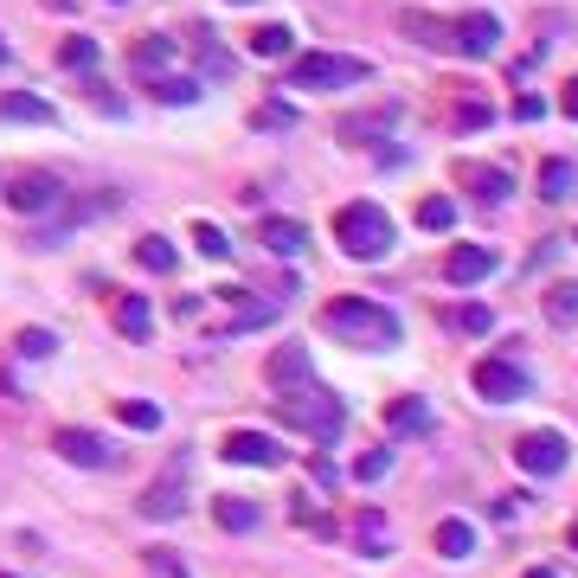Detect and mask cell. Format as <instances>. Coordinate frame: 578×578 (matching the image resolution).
<instances>
[{"mask_svg":"<svg viewBox=\"0 0 578 578\" xmlns=\"http://www.w3.org/2000/svg\"><path fill=\"white\" fill-rule=\"evenodd\" d=\"M277 418H284L289 431L315 437V443H335V437L348 431V405L335 392H322V386H302V392L277 399Z\"/></svg>","mask_w":578,"mask_h":578,"instance_id":"cell-3","label":"cell"},{"mask_svg":"<svg viewBox=\"0 0 578 578\" xmlns=\"http://www.w3.org/2000/svg\"><path fill=\"white\" fill-rule=\"evenodd\" d=\"M527 578H560L553 566H527Z\"/></svg>","mask_w":578,"mask_h":578,"instance_id":"cell-43","label":"cell"},{"mask_svg":"<svg viewBox=\"0 0 578 578\" xmlns=\"http://www.w3.org/2000/svg\"><path fill=\"white\" fill-rule=\"evenodd\" d=\"M456 187H463V193H476L482 206H502L507 193H514L507 167H489V161H456Z\"/></svg>","mask_w":578,"mask_h":578,"instance_id":"cell-9","label":"cell"},{"mask_svg":"<svg viewBox=\"0 0 578 578\" xmlns=\"http://www.w3.org/2000/svg\"><path fill=\"white\" fill-rule=\"evenodd\" d=\"M489 271H495V251H489V244H456V251H450V264H443V277H450V284H482Z\"/></svg>","mask_w":578,"mask_h":578,"instance_id":"cell-14","label":"cell"},{"mask_svg":"<svg viewBox=\"0 0 578 578\" xmlns=\"http://www.w3.org/2000/svg\"><path fill=\"white\" fill-rule=\"evenodd\" d=\"M495 46H502V20L495 13H463L456 20V52L463 59H495Z\"/></svg>","mask_w":578,"mask_h":578,"instance_id":"cell-11","label":"cell"},{"mask_svg":"<svg viewBox=\"0 0 578 578\" xmlns=\"http://www.w3.org/2000/svg\"><path fill=\"white\" fill-rule=\"evenodd\" d=\"M213 520L225 527V533H251V527H257V502H244V495H218Z\"/></svg>","mask_w":578,"mask_h":578,"instance_id":"cell-21","label":"cell"},{"mask_svg":"<svg viewBox=\"0 0 578 578\" xmlns=\"http://www.w3.org/2000/svg\"><path fill=\"white\" fill-rule=\"evenodd\" d=\"M13 348H20V361H52V354H59V335H52V328H26Z\"/></svg>","mask_w":578,"mask_h":578,"instance_id":"cell-32","label":"cell"},{"mask_svg":"<svg viewBox=\"0 0 578 578\" xmlns=\"http://www.w3.org/2000/svg\"><path fill=\"white\" fill-rule=\"evenodd\" d=\"M52 450L65 456V463H77V469H110L116 463V450L103 443L97 431H84V425H65V431H52Z\"/></svg>","mask_w":578,"mask_h":578,"instance_id":"cell-8","label":"cell"},{"mask_svg":"<svg viewBox=\"0 0 578 578\" xmlns=\"http://www.w3.org/2000/svg\"><path fill=\"white\" fill-rule=\"evenodd\" d=\"M193 244H200V257H213V264H225V257H231V238L218 231L213 218H200V225H193Z\"/></svg>","mask_w":578,"mask_h":578,"instance_id":"cell-33","label":"cell"},{"mask_svg":"<svg viewBox=\"0 0 578 578\" xmlns=\"http://www.w3.org/2000/svg\"><path fill=\"white\" fill-rule=\"evenodd\" d=\"M507 456H514L520 476H560V469L573 463V443H566L560 431H527V437H514Z\"/></svg>","mask_w":578,"mask_h":578,"instance_id":"cell-6","label":"cell"},{"mask_svg":"<svg viewBox=\"0 0 578 578\" xmlns=\"http://www.w3.org/2000/svg\"><path fill=\"white\" fill-rule=\"evenodd\" d=\"M7 200H13V213H59L65 187H59L52 174H20V180L7 187Z\"/></svg>","mask_w":578,"mask_h":578,"instance_id":"cell-12","label":"cell"},{"mask_svg":"<svg viewBox=\"0 0 578 578\" xmlns=\"http://www.w3.org/2000/svg\"><path fill=\"white\" fill-rule=\"evenodd\" d=\"M0 116L7 123H52V103L46 97H26V90H7L0 97Z\"/></svg>","mask_w":578,"mask_h":578,"instance_id":"cell-23","label":"cell"},{"mask_svg":"<svg viewBox=\"0 0 578 578\" xmlns=\"http://www.w3.org/2000/svg\"><path fill=\"white\" fill-rule=\"evenodd\" d=\"M289 123H296L289 103H264V110H257V129H289Z\"/></svg>","mask_w":578,"mask_h":578,"instance_id":"cell-39","label":"cell"},{"mask_svg":"<svg viewBox=\"0 0 578 578\" xmlns=\"http://www.w3.org/2000/svg\"><path fill=\"white\" fill-rule=\"evenodd\" d=\"M437 553H443V560H469V553H476V527L456 520V514L437 520Z\"/></svg>","mask_w":578,"mask_h":578,"instance_id":"cell-19","label":"cell"},{"mask_svg":"<svg viewBox=\"0 0 578 578\" xmlns=\"http://www.w3.org/2000/svg\"><path fill=\"white\" fill-rule=\"evenodd\" d=\"M386 431L425 437V431H431V405H425V399H412V392H405V399H392V405H386Z\"/></svg>","mask_w":578,"mask_h":578,"instance_id":"cell-15","label":"cell"},{"mask_svg":"<svg viewBox=\"0 0 578 578\" xmlns=\"http://www.w3.org/2000/svg\"><path fill=\"white\" fill-rule=\"evenodd\" d=\"M264 373H271V386H296V392H302V386H309V354H302V348H277Z\"/></svg>","mask_w":578,"mask_h":578,"instance_id":"cell-18","label":"cell"},{"mask_svg":"<svg viewBox=\"0 0 578 578\" xmlns=\"http://www.w3.org/2000/svg\"><path fill=\"white\" fill-rule=\"evenodd\" d=\"M354 527H361V546L379 560V553H386V514H379V507H361V520H354Z\"/></svg>","mask_w":578,"mask_h":578,"instance_id":"cell-35","label":"cell"},{"mask_svg":"<svg viewBox=\"0 0 578 578\" xmlns=\"http://www.w3.org/2000/svg\"><path fill=\"white\" fill-rule=\"evenodd\" d=\"M399 123V103H386V110H373V116H348L341 123V142H366V136H386Z\"/></svg>","mask_w":578,"mask_h":578,"instance_id":"cell-24","label":"cell"},{"mask_svg":"<svg viewBox=\"0 0 578 578\" xmlns=\"http://www.w3.org/2000/svg\"><path fill=\"white\" fill-rule=\"evenodd\" d=\"M0 65H7V46H0Z\"/></svg>","mask_w":578,"mask_h":578,"instance_id":"cell-45","label":"cell"},{"mask_svg":"<svg viewBox=\"0 0 578 578\" xmlns=\"http://www.w3.org/2000/svg\"><path fill=\"white\" fill-rule=\"evenodd\" d=\"M443 322H450L456 335H489V328H495V309H489V302H463V309H450Z\"/></svg>","mask_w":578,"mask_h":578,"instance_id":"cell-25","label":"cell"},{"mask_svg":"<svg viewBox=\"0 0 578 578\" xmlns=\"http://www.w3.org/2000/svg\"><path fill=\"white\" fill-rule=\"evenodd\" d=\"M84 97H97V110H103V116H123V97H110V84H97V77H90V84H84Z\"/></svg>","mask_w":578,"mask_h":578,"instance_id":"cell-40","label":"cell"},{"mask_svg":"<svg viewBox=\"0 0 578 578\" xmlns=\"http://www.w3.org/2000/svg\"><path fill=\"white\" fill-rule=\"evenodd\" d=\"M566 540H573V553H578V527H573V533H566Z\"/></svg>","mask_w":578,"mask_h":578,"instance_id":"cell-44","label":"cell"},{"mask_svg":"<svg viewBox=\"0 0 578 578\" xmlns=\"http://www.w3.org/2000/svg\"><path fill=\"white\" fill-rule=\"evenodd\" d=\"M573 187H578V167H573V161H560V154H553V161H540V200H546V206L573 200Z\"/></svg>","mask_w":578,"mask_h":578,"instance_id":"cell-16","label":"cell"},{"mask_svg":"<svg viewBox=\"0 0 578 578\" xmlns=\"http://www.w3.org/2000/svg\"><path fill=\"white\" fill-rule=\"evenodd\" d=\"M546 322H553V328H578V284L546 289Z\"/></svg>","mask_w":578,"mask_h":578,"instance_id":"cell-26","label":"cell"},{"mask_svg":"<svg viewBox=\"0 0 578 578\" xmlns=\"http://www.w3.org/2000/svg\"><path fill=\"white\" fill-rule=\"evenodd\" d=\"M373 65L366 59H348V52H302L289 65V90H348V84H366Z\"/></svg>","mask_w":578,"mask_h":578,"instance_id":"cell-4","label":"cell"},{"mask_svg":"<svg viewBox=\"0 0 578 578\" xmlns=\"http://www.w3.org/2000/svg\"><path fill=\"white\" fill-rule=\"evenodd\" d=\"M116 418H123L129 431H154V425H161V405H148V399H123V405H116Z\"/></svg>","mask_w":578,"mask_h":578,"instance_id":"cell-34","label":"cell"},{"mask_svg":"<svg viewBox=\"0 0 578 578\" xmlns=\"http://www.w3.org/2000/svg\"><path fill=\"white\" fill-rule=\"evenodd\" d=\"M489 116H495V103H489V97H476V90L463 84V103H456V129H482Z\"/></svg>","mask_w":578,"mask_h":578,"instance_id":"cell-31","label":"cell"},{"mask_svg":"<svg viewBox=\"0 0 578 578\" xmlns=\"http://www.w3.org/2000/svg\"><path fill=\"white\" fill-rule=\"evenodd\" d=\"M257 244L271 251V257H296L302 244H309V231H302V218H284V213H271L264 225H257Z\"/></svg>","mask_w":578,"mask_h":578,"instance_id":"cell-13","label":"cell"},{"mask_svg":"<svg viewBox=\"0 0 578 578\" xmlns=\"http://www.w3.org/2000/svg\"><path fill=\"white\" fill-rule=\"evenodd\" d=\"M154 97H161V103H193V97H200V77H161Z\"/></svg>","mask_w":578,"mask_h":578,"instance_id":"cell-36","label":"cell"},{"mask_svg":"<svg viewBox=\"0 0 578 578\" xmlns=\"http://www.w3.org/2000/svg\"><path fill=\"white\" fill-rule=\"evenodd\" d=\"M231 7H251V0H231Z\"/></svg>","mask_w":578,"mask_h":578,"instance_id":"cell-46","label":"cell"},{"mask_svg":"<svg viewBox=\"0 0 578 578\" xmlns=\"http://www.w3.org/2000/svg\"><path fill=\"white\" fill-rule=\"evenodd\" d=\"M386 469H392V450H366L361 463H354V476H361V482H379Z\"/></svg>","mask_w":578,"mask_h":578,"instance_id":"cell-38","label":"cell"},{"mask_svg":"<svg viewBox=\"0 0 578 578\" xmlns=\"http://www.w3.org/2000/svg\"><path fill=\"white\" fill-rule=\"evenodd\" d=\"M0 578H13V573H0Z\"/></svg>","mask_w":578,"mask_h":578,"instance_id":"cell-47","label":"cell"},{"mask_svg":"<svg viewBox=\"0 0 578 578\" xmlns=\"http://www.w3.org/2000/svg\"><path fill=\"white\" fill-rule=\"evenodd\" d=\"M251 52H257V59H289V52H296V33H289V26H257V33H251Z\"/></svg>","mask_w":578,"mask_h":578,"instance_id":"cell-27","label":"cell"},{"mask_svg":"<svg viewBox=\"0 0 578 578\" xmlns=\"http://www.w3.org/2000/svg\"><path fill=\"white\" fill-rule=\"evenodd\" d=\"M116 328H123L129 341H148V328H154V309H148V296H116Z\"/></svg>","mask_w":578,"mask_h":578,"instance_id":"cell-20","label":"cell"},{"mask_svg":"<svg viewBox=\"0 0 578 578\" xmlns=\"http://www.w3.org/2000/svg\"><path fill=\"white\" fill-rule=\"evenodd\" d=\"M418 225H425V231H450V225H456V200H443V193L418 200Z\"/></svg>","mask_w":578,"mask_h":578,"instance_id":"cell-30","label":"cell"},{"mask_svg":"<svg viewBox=\"0 0 578 578\" xmlns=\"http://www.w3.org/2000/svg\"><path fill=\"white\" fill-rule=\"evenodd\" d=\"M560 110H566V116H573V123H578V77H573V84H566V90H560Z\"/></svg>","mask_w":578,"mask_h":578,"instance_id":"cell-42","label":"cell"},{"mask_svg":"<svg viewBox=\"0 0 578 578\" xmlns=\"http://www.w3.org/2000/svg\"><path fill=\"white\" fill-rule=\"evenodd\" d=\"M335 238H341V251L354 264H379L392 251V218H386V206H373V200H348L335 213Z\"/></svg>","mask_w":578,"mask_h":578,"instance_id":"cell-2","label":"cell"},{"mask_svg":"<svg viewBox=\"0 0 578 578\" xmlns=\"http://www.w3.org/2000/svg\"><path fill=\"white\" fill-rule=\"evenodd\" d=\"M187 463H193V456L180 450V456H174V463L142 489V514L148 520H180V514H187V502H193V495H187Z\"/></svg>","mask_w":578,"mask_h":578,"instance_id":"cell-5","label":"cell"},{"mask_svg":"<svg viewBox=\"0 0 578 578\" xmlns=\"http://www.w3.org/2000/svg\"><path fill=\"white\" fill-rule=\"evenodd\" d=\"M514 116H520V123H540V116H546V103H540V97H520V103H514Z\"/></svg>","mask_w":578,"mask_h":578,"instance_id":"cell-41","label":"cell"},{"mask_svg":"<svg viewBox=\"0 0 578 578\" xmlns=\"http://www.w3.org/2000/svg\"><path fill=\"white\" fill-rule=\"evenodd\" d=\"M399 26L418 33L425 46H456V26H437V20H425V13H399Z\"/></svg>","mask_w":578,"mask_h":578,"instance_id":"cell-28","label":"cell"},{"mask_svg":"<svg viewBox=\"0 0 578 578\" xmlns=\"http://www.w3.org/2000/svg\"><path fill=\"white\" fill-rule=\"evenodd\" d=\"M218 456H225V463H251V469H284V443L264 437V431H231Z\"/></svg>","mask_w":578,"mask_h":578,"instance_id":"cell-10","label":"cell"},{"mask_svg":"<svg viewBox=\"0 0 578 578\" xmlns=\"http://www.w3.org/2000/svg\"><path fill=\"white\" fill-rule=\"evenodd\" d=\"M322 335H335V341H348V348H361V354H386V348H399V315L386 309V302H366V296H335L328 309H322Z\"/></svg>","mask_w":578,"mask_h":578,"instance_id":"cell-1","label":"cell"},{"mask_svg":"<svg viewBox=\"0 0 578 578\" xmlns=\"http://www.w3.org/2000/svg\"><path fill=\"white\" fill-rule=\"evenodd\" d=\"M476 392L489 399V405H514V399H527V366L520 361H476Z\"/></svg>","mask_w":578,"mask_h":578,"instance_id":"cell-7","label":"cell"},{"mask_svg":"<svg viewBox=\"0 0 578 578\" xmlns=\"http://www.w3.org/2000/svg\"><path fill=\"white\" fill-rule=\"evenodd\" d=\"M136 257H142V271H154V277H174V271H180V251H174L161 231H148L142 244H136Z\"/></svg>","mask_w":578,"mask_h":578,"instance_id":"cell-22","label":"cell"},{"mask_svg":"<svg viewBox=\"0 0 578 578\" xmlns=\"http://www.w3.org/2000/svg\"><path fill=\"white\" fill-rule=\"evenodd\" d=\"M59 65H65V72H97V39H84V33L65 39V46H59Z\"/></svg>","mask_w":578,"mask_h":578,"instance_id":"cell-29","label":"cell"},{"mask_svg":"<svg viewBox=\"0 0 578 578\" xmlns=\"http://www.w3.org/2000/svg\"><path fill=\"white\" fill-rule=\"evenodd\" d=\"M148 578H193V573L180 566V553H167V546H154V553H148Z\"/></svg>","mask_w":578,"mask_h":578,"instance_id":"cell-37","label":"cell"},{"mask_svg":"<svg viewBox=\"0 0 578 578\" xmlns=\"http://www.w3.org/2000/svg\"><path fill=\"white\" fill-rule=\"evenodd\" d=\"M129 65L142 77H154V72H167L174 65V39L167 33H148V39H136V52H129Z\"/></svg>","mask_w":578,"mask_h":578,"instance_id":"cell-17","label":"cell"}]
</instances>
